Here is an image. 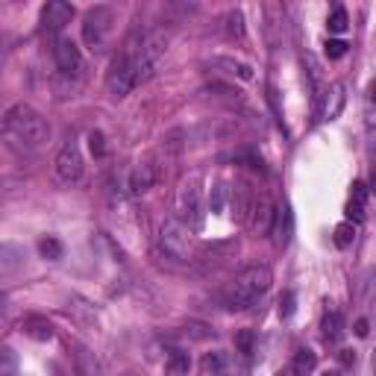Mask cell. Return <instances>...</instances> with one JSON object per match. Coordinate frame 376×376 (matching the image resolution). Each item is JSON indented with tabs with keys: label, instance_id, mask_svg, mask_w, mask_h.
<instances>
[{
	"label": "cell",
	"instance_id": "obj_18",
	"mask_svg": "<svg viewBox=\"0 0 376 376\" xmlns=\"http://www.w3.org/2000/svg\"><path fill=\"white\" fill-rule=\"evenodd\" d=\"M188 368H191L188 353L186 350H171V356H168V373L171 376H186Z\"/></svg>",
	"mask_w": 376,
	"mask_h": 376
},
{
	"label": "cell",
	"instance_id": "obj_3",
	"mask_svg": "<svg viewBox=\"0 0 376 376\" xmlns=\"http://www.w3.org/2000/svg\"><path fill=\"white\" fill-rule=\"evenodd\" d=\"M159 244L171 259L176 261H186L191 256V244H194V233L188 226L179 221V218H171L162 223V233H159Z\"/></svg>",
	"mask_w": 376,
	"mask_h": 376
},
{
	"label": "cell",
	"instance_id": "obj_1",
	"mask_svg": "<svg viewBox=\"0 0 376 376\" xmlns=\"http://www.w3.org/2000/svg\"><path fill=\"white\" fill-rule=\"evenodd\" d=\"M4 133L18 144H24L27 150H39V147L51 138V127H47V121L32 106L18 103L4 115Z\"/></svg>",
	"mask_w": 376,
	"mask_h": 376
},
{
	"label": "cell",
	"instance_id": "obj_33",
	"mask_svg": "<svg viewBox=\"0 0 376 376\" xmlns=\"http://www.w3.org/2000/svg\"><path fill=\"white\" fill-rule=\"evenodd\" d=\"M323 376H338V373H323Z\"/></svg>",
	"mask_w": 376,
	"mask_h": 376
},
{
	"label": "cell",
	"instance_id": "obj_4",
	"mask_svg": "<svg viewBox=\"0 0 376 376\" xmlns=\"http://www.w3.org/2000/svg\"><path fill=\"white\" fill-rule=\"evenodd\" d=\"M112 30H115V12L109 6H94L86 12V21H83V39L91 51H101V47L109 41Z\"/></svg>",
	"mask_w": 376,
	"mask_h": 376
},
{
	"label": "cell",
	"instance_id": "obj_28",
	"mask_svg": "<svg viewBox=\"0 0 376 376\" xmlns=\"http://www.w3.org/2000/svg\"><path fill=\"white\" fill-rule=\"evenodd\" d=\"M238 347H241L244 356L250 358V356H253V335H250V332H241V335H238Z\"/></svg>",
	"mask_w": 376,
	"mask_h": 376
},
{
	"label": "cell",
	"instance_id": "obj_30",
	"mask_svg": "<svg viewBox=\"0 0 376 376\" xmlns=\"http://www.w3.org/2000/svg\"><path fill=\"white\" fill-rule=\"evenodd\" d=\"M291 312H294V294H285V297L280 300V315L288 318Z\"/></svg>",
	"mask_w": 376,
	"mask_h": 376
},
{
	"label": "cell",
	"instance_id": "obj_23",
	"mask_svg": "<svg viewBox=\"0 0 376 376\" xmlns=\"http://www.w3.org/2000/svg\"><path fill=\"white\" fill-rule=\"evenodd\" d=\"M353 241H356V226H353L350 221L338 223V226H335V244H338V247H350Z\"/></svg>",
	"mask_w": 376,
	"mask_h": 376
},
{
	"label": "cell",
	"instance_id": "obj_8",
	"mask_svg": "<svg viewBox=\"0 0 376 376\" xmlns=\"http://www.w3.org/2000/svg\"><path fill=\"white\" fill-rule=\"evenodd\" d=\"M74 18V6L71 4H65V0H47L44 9H41V24L44 30H51V32H59L71 24Z\"/></svg>",
	"mask_w": 376,
	"mask_h": 376
},
{
	"label": "cell",
	"instance_id": "obj_10",
	"mask_svg": "<svg viewBox=\"0 0 376 376\" xmlns=\"http://www.w3.org/2000/svg\"><path fill=\"white\" fill-rule=\"evenodd\" d=\"M268 233L273 235L276 247H285V244H288V238H291V212H288L285 203L273 209V221H271V230Z\"/></svg>",
	"mask_w": 376,
	"mask_h": 376
},
{
	"label": "cell",
	"instance_id": "obj_13",
	"mask_svg": "<svg viewBox=\"0 0 376 376\" xmlns=\"http://www.w3.org/2000/svg\"><path fill=\"white\" fill-rule=\"evenodd\" d=\"M21 330H24L30 338H36V341H51V338H53V326L47 323L44 318H39V315L24 318V320H21Z\"/></svg>",
	"mask_w": 376,
	"mask_h": 376
},
{
	"label": "cell",
	"instance_id": "obj_16",
	"mask_svg": "<svg viewBox=\"0 0 376 376\" xmlns=\"http://www.w3.org/2000/svg\"><path fill=\"white\" fill-rule=\"evenodd\" d=\"M320 330H323V338H326V341H338V338H341V332H344V318H341V312L330 309V312L323 315Z\"/></svg>",
	"mask_w": 376,
	"mask_h": 376
},
{
	"label": "cell",
	"instance_id": "obj_27",
	"mask_svg": "<svg viewBox=\"0 0 376 376\" xmlns=\"http://www.w3.org/2000/svg\"><path fill=\"white\" fill-rule=\"evenodd\" d=\"M89 144H91V153L94 156H103L106 153V144H103V136L101 133H91L89 136Z\"/></svg>",
	"mask_w": 376,
	"mask_h": 376
},
{
	"label": "cell",
	"instance_id": "obj_7",
	"mask_svg": "<svg viewBox=\"0 0 376 376\" xmlns=\"http://www.w3.org/2000/svg\"><path fill=\"white\" fill-rule=\"evenodd\" d=\"M53 59L59 65V71L65 77H83L86 71V59L79 53V47L68 39V36H59L56 44H53Z\"/></svg>",
	"mask_w": 376,
	"mask_h": 376
},
{
	"label": "cell",
	"instance_id": "obj_25",
	"mask_svg": "<svg viewBox=\"0 0 376 376\" xmlns=\"http://www.w3.org/2000/svg\"><path fill=\"white\" fill-rule=\"evenodd\" d=\"M344 53H347V41H341V39L326 41V56H330V59H341Z\"/></svg>",
	"mask_w": 376,
	"mask_h": 376
},
{
	"label": "cell",
	"instance_id": "obj_32",
	"mask_svg": "<svg viewBox=\"0 0 376 376\" xmlns=\"http://www.w3.org/2000/svg\"><path fill=\"white\" fill-rule=\"evenodd\" d=\"M356 335H362V338L368 335V320H358L356 323Z\"/></svg>",
	"mask_w": 376,
	"mask_h": 376
},
{
	"label": "cell",
	"instance_id": "obj_31",
	"mask_svg": "<svg viewBox=\"0 0 376 376\" xmlns=\"http://www.w3.org/2000/svg\"><path fill=\"white\" fill-rule=\"evenodd\" d=\"M341 362H344V365H356V353L353 350H341Z\"/></svg>",
	"mask_w": 376,
	"mask_h": 376
},
{
	"label": "cell",
	"instance_id": "obj_24",
	"mask_svg": "<svg viewBox=\"0 0 376 376\" xmlns=\"http://www.w3.org/2000/svg\"><path fill=\"white\" fill-rule=\"evenodd\" d=\"M39 250H41L44 259H53V261L62 259V244H59L56 238H41V241H39Z\"/></svg>",
	"mask_w": 376,
	"mask_h": 376
},
{
	"label": "cell",
	"instance_id": "obj_29",
	"mask_svg": "<svg viewBox=\"0 0 376 376\" xmlns=\"http://www.w3.org/2000/svg\"><path fill=\"white\" fill-rule=\"evenodd\" d=\"M353 203H362V206L368 203V186L365 183H356L353 186Z\"/></svg>",
	"mask_w": 376,
	"mask_h": 376
},
{
	"label": "cell",
	"instance_id": "obj_12",
	"mask_svg": "<svg viewBox=\"0 0 376 376\" xmlns=\"http://www.w3.org/2000/svg\"><path fill=\"white\" fill-rule=\"evenodd\" d=\"M153 183H156V168L150 165V162H144V165H138L133 174H129V194L138 197V194L150 191Z\"/></svg>",
	"mask_w": 376,
	"mask_h": 376
},
{
	"label": "cell",
	"instance_id": "obj_2",
	"mask_svg": "<svg viewBox=\"0 0 376 376\" xmlns=\"http://www.w3.org/2000/svg\"><path fill=\"white\" fill-rule=\"evenodd\" d=\"M273 283V276L265 265H253L247 271H241L235 276V283L230 285V294H226V306L230 309H247L253 306L261 294H265Z\"/></svg>",
	"mask_w": 376,
	"mask_h": 376
},
{
	"label": "cell",
	"instance_id": "obj_9",
	"mask_svg": "<svg viewBox=\"0 0 376 376\" xmlns=\"http://www.w3.org/2000/svg\"><path fill=\"white\" fill-rule=\"evenodd\" d=\"M341 106H344V86H341V83H332L330 89H326V91L318 97L315 115H318V121H332V118H338Z\"/></svg>",
	"mask_w": 376,
	"mask_h": 376
},
{
	"label": "cell",
	"instance_id": "obj_14",
	"mask_svg": "<svg viewBox=\"0 0 376 376\" xmlns=\"http://www.w3.org/2000/svg\"><path fill=\"white\" fill-rule=\"evenodd\" d=\"M212 65H215V68H226V74H233L238 79H253V68L247 62H238V59H230V56H215Z\"/></svg>",
	"mask_w": 376,
	"mask_h": 376
},
{
	"label": "cell",
	"instance_id": "obj_6",
	"mask_svg": "<svg viewBox=\"0 0 376 376\" xmlns=\"http://www.w3.org/2000/svg\"><path fill=\"white\" fill-rule=\"evenodd\" d=\"M179 215H183V223L188 230H197L203 223V194L197 179H188L179 188Z\"/></svg>",
	"mask_w": 376,
	"mask_h": 376
},
{
	"label": "cell",
	"instance_id": "obj_17",
	"mask_svg": "<svg viewBox=\"0 0 376 376\" xmlns=\"http://www.w3.org/2000/svg\"><path fill=\"white\" fill-rule=\"evenodd\" d=\"M315 353L312 350H297V356H294V362H291V373L294 376H306V373H312L315 370Z\"/></svg>",
	"mask_w": 376,
	"mask_h": 376
},
{
	"label": "cell",
	"instance_id": "obj_20",
	"mask_svg": "<svg viewBox=\"0 0 376 376\" xmlns=\"http://www.w3.org/2000/svg\"><path fill=\"white\" fill-rule=\"evenodd\" d=\"M0 376H18V356L6 344H0Z\"/></svg>",
	"mask_w": 376,
	"mask_h": 376
},
{
	"label": "cell",
	"instance_id": "obj_26",
	"mask_svg": "<svg viewBox=\"0 0 376 376\" xmlns=\"http://www.w3.org/2000/svg\"><path fill=\"white\" fill-rule=\"evenodd\" d=\"M347 218H350L353 226H356V223H362V221H365V206L350 200V203H347Z\"/></svg>",
	"mask_w": 376,
	"mask_h": 376
},
{
	"label": "cell",
	"instance_id": "obj_21",
	"mask_svg": "<svg viewBox=\"0 0 376 376\" xmlns=\"http://www.w3.org/2000/svg\"><path fill=\"white\" fill-rule=\"evenodd\" d=\"M223 24H226V32H230V39H238V41H244V15H241L238 9L226 12Z\"/></svg>",
	"mask_w": 376,
	"mask_h": 376
},
{
	"label": "cell",
	"instance_id": "obj_15",
	"mask_svg": "<svg viewBox=\"0 0 376 376\" xmlns=\"http://www.w3.org/2000/svg\"><path fill=\"white\" fill-rule=\"evenodd\" d=\"M250 209H253V203H250V188H247V186H235V191H233V218H235V221H247Z\"/></svg>",
	"mask_w": 376,
	"mask_h": 376
},
{
	"label": "cell",
	"instance_id": "obj_22",
	"mask_svg": "<svg viewBox=\"0 0 376 376\" xmlns=\"http://www.w3.org/2000/svg\"><path fill=\"white\" fill-rule=\"evenodd\" d=\"M326 27H330V32H347V27H350V18H347V9L344 6H335L332 9V15H330V21H326Z\"/></svg>",
	"mask_w": 376,
	"mask_h": 376
},
{
	"label": "cell",
	"instance_id": "obj_5",
	"mask_svg": "<svg viewBox=\"0 0 376 376\" xmlns=\"http://www.w3.org/2000/svg\"><path fill=\"white\" fill-rule=\"evenodd\" d=\"M83 153H79L77 141H65L53 159V174L62 186H77L83 179Z\"/></svg>",
	"mask_w": 376,
	"mask_h": 376
},
{
	"label": "cell",
	"instance_id": "obj_11",
	"mask_svg": "<svg viewBox=\"0 0 376 376\" xmlns=\"http://www.w3.org/2000/svg\"><path fill=\"white\" fill-rule=\"evenodd\" d=\"M200 376H235L233 358L226 353H209L200 362Z\"/></svg>",
	"mask_w": 376,
	"mask_h": 376
},
{
	"label": "cell",
	"instance_id": "obj_19",
	"mask_svg": "<svg viewBox=\"0 0 376 376\" xmlns=\"http://www.w3.org/2000/svg\"><path fill=\"white\" fill-rule=\"evenodd\" d=\"M21 265V250L9 247V244H0V273H9Z\"/></svg>",
	"mask_w": 376,
	"mask_h": 376
}]
</instances>
